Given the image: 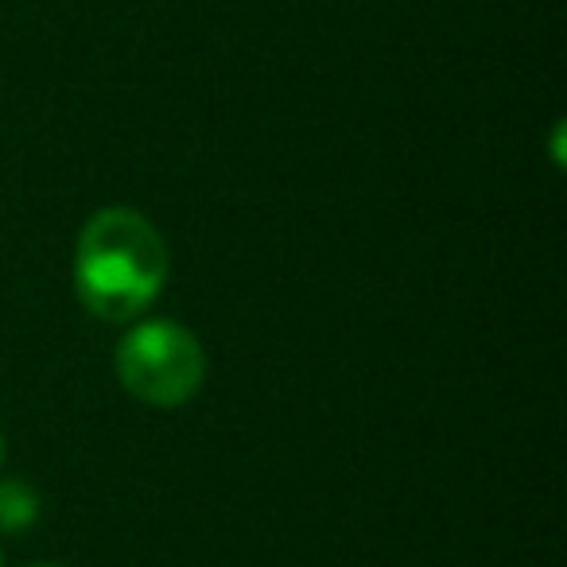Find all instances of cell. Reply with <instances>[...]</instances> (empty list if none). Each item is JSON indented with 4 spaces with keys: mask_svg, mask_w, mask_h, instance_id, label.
Listing matches in <instances>:
<instances>
[{
    "mask_svg": "<svg viewBox=\"0 0 567 567\" xmlns=\"http://www.w3.org/2000/svg\"><path fill=\"white\" fill-rule=\"evenodd\" d=\"M167 280V245L159 229L128 206L90 214L74 245V292L82 308L110 323L141 316Z\"/></svg>",
    "mask_w": 567,
    "mask_h": 567,
    "instance_id": "cell-1",
    "label": "cell"
},
{
    "mask_svg": "<svg viewBox=\"0 0 567 567\" xmlns=\"http://www.w3.org/2000/svg\"><path fill=\"white\" fill-rule=\"evenodd\" d=\"M117 378L141 404L179 409L206 381L203 342L172 319L136 323L117 347Z\"/></svg>",
    "mask_w": 567,
    "mask_h": 567,
    "instance_id": "cell-2",
    "label": "cell"
},
{
    "mask_svg": "<svg viewBox=\"0 0 567 567\" xmlns=\"http://www.w3.org/2000/svg\"><path fill=\"white\" fill-rule=\"evenodd\" d=\"M40 520V494L20 478H0V533H24Z\"/></svg>",
    "mask_w": 567,
    "mask_h": 567,
    "instance_id": "cell-3",
    "label": "cell"
},
{
    "mask_svg": "<svg viewBox=\"0 0 567 567\" xmlns=\"http://www.w3.org/2000/svg\"><path fill=\"white\" fill-rule=\"evenodd\" d=\"M0 466H4V435H0Z\"/></svg>",
    "mask_w": 567,
    "mask_h": 567,
    "instance_id": "cell-4",
    "label": "cell"
},
{
    "mask_svg": "<svg viewBox=\"0 0 567 567\" xmlns=\"http://www.w3.org/2000/svg\"><path fill=\"white\" fill-rule=\"evenodd\" d=\"M32 567H59V564H32Z\"/></svg>",
    "mask_w": 567,
    "mask_h": 567,
    "instance_id": "cell-5",
    "label": "cell"
},
{
    "mask_svg": "<svg viewBox=\"0 0 567 567\" xmlns=\"http://www.w3.org/2000/svg\"><path fill=\"white\" fill-rule=\"evenodd\" d=\"M0 567H4V556H0Z\"/></svg>",
    "mask_w": 567,
    "mask_h": 567,
    "instance_id": "cell-6",
    "label": "cell"
}]
</instances>
